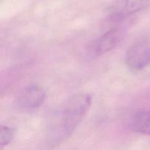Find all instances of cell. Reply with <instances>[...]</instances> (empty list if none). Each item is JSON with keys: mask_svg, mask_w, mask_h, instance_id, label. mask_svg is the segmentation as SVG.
Segmentation results:
<instances>
[{"mask_svg": "<svg viewBox=\"0 0 150 150\" xmlns=\"http://www.w3.org/2000/svg\"><path fill=\"white\" fill-rule=\"evenodd\" d=\"M92 101V97L86 93L77 94L69 99L62 112L57 127V142L71 136L89 111Z\"/></svg>", "mask_w": 150, "mask_h": 150, "instance_id": "obj_1", "label": "cell"}, {"mask_svg": "<svg viewBox=\"0 0 150 150\" xmlns=\"http://www.w3.org/2000/svg\"><path fill=\"white\" fill-rule=\"evenodd\" d=\"M125 28L116 26L93 40L86 48L87 54L92 58H98L114 49L125 36Z\"/></svg>", "mask_w": 150, "mask_h": 150, "instance_id": "obj_2", "label": "cell"}, {"mask_svg": "<svg viewBox=\"0 0 150 150\" xmlns=\"http://www.w3.org/2000/svg\"><path fill=\"white\" fill-rule=\"evenodd\" d=\"M150 0H114L107 8L108 17L114 21H120L146 8Z\"/></svg>", "mask_w": 150, "mask_h": 150, "instance_id": "obj_3", "label": "cell"}, {"mask_svg": "<svg viewBox=\"0 0 150 150\" xmlns=\"http://www.w3.org/2000/svg\"><path fill=\"white\" fill-rule=\"evenodd\" d=\"M45 96V89L40 85H29L20 91L16 98V104L23 111H35L43 104Z\"/></svg>", "mask_w": 150, "mask_h": 150, "instance_id": "obj_4", "label": "cell"}, {"mask_svg": "<svg viewBox=\"0 0 150 150\" xmlns=\"http://www.w3.org/2000/svg\"><path fill=\"white\" fill-rule=\"evenodd\" d=\"M125 63L133 71L144 70L150 64V44L146 42H138L127 49Z\"/></svg>", "mask_w": 150, "mask_h": 150, "instance_id": "obj_5", "label": "cell"}, {"mask_svg": "<svg viewBox=\"0 0 150 150\" xmlns=\"http://www.w3.org/2000/svg\"><path fill=\"white\" fill-rule=\"evenodd\" d=\"M130 129L138 133L150 136V111L136 113L131 119Z\"/></svg>", "mask_w": 150, "mask_h": 150, "instance_id": "obj_6", "label": "cell"}, {"mask_svg": "<svg viewBox=\"0 0 150 150\" xmlns=\"http://www.w3.org/2000/svg\"><path fill=\"white\" fill-rule=\"evenodd\" d=\"M15 136V130L7 125L0 127V147L2 149L13 141Z\"/></svg>", "mask_w": 150, "mask_h": 150, "instance_id": "obj_7", "label": "cell"}]
</instances>
